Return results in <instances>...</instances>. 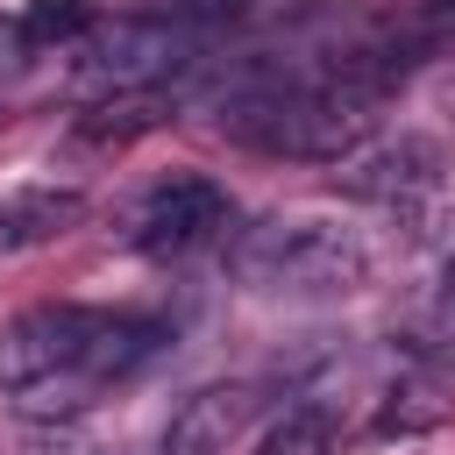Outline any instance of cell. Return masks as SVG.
Wrapping results in <instances>:
<instances>
[{"mask_svg":"<svg viewBox=\"0 0 455 455\" xmlns=\"http://www.w3.org/2000/svg\"><path fill=\"white\" fill-rule=\"evenodd\" d=\"M171 341L164 320L149 313H114V306H36L7 320L0 334V398L28 419H71L100 405L114 384H128L156 348Z\"/></svg>","mask_w":455,"mask_h":455,"instance_id":"obj_1","label":"cell"},{"mask_svg":"<svg viewBox=\"0 0 455 455\" xmlns=\"http://www.w3.org/2000/svg\"><path fill=\"white\" fill-rule=\"evenodd\" d=\"M434 7H455V0H434Z\"/></svg>","mask_w":455,"mask_h":455,"instance_id":"obj_14","label":"cell"},{"mask_svg":"<svg viewBox=\"0 0 455 455\" xmlns=\"http://www.w3.org/2000/svg\"><path fill=\"white\" fill-rule=\"evenodd\" d=\"M235 235V192L213 185L206 171H171L156 185H142L121 213V242L156 256V263H178V256H199L213 242Z\"/></svg>","mask_w":455,"mask_h":455,"instance_id":"obj_5","label":"cell"},{"mask_svg":"<svg viewBox=\"0 0 455 455\" xmlns=\"http://www.w3.org/2000/svg\"><path fill=\"white\" fill-rule=\"evenodd\" d=\"M256 419H263V391L256 384H206L171 412L164 455H228L235 441H249Z\"/></svg>","mask_w":455,"mask_h":455,"instance_id":"obj_7","label":"cell"},{"mask_svg":"<svg viewBox=\"0 0 455 455\" xmlns=\"http://www.w3.org/2000/svg\"><path fill=\"white\" fill-rule=\"evenodd\" d=\"M28 57V36H21V14H0V71H14Z\"/></svg>","mask_w":455,"mask_h":455,"instance_id":"obj_12","label":"cell"},{"mask_svg":"<svg viewBox=\"0 0 455 455\" xmlns=\"http://www.w3.org/2000/svg\"><path fill=\"white\" fill-rule=\"evenodd\" d=\"M92 28H100L92 0H28V7H21V36H28V50H50V43H85Z\"/></svg>","mask_w":455,"mask_h":455,"instance_id":"obj_10","label":"cell"},{"mask_svg":"<svg viewBox=\"0 0 455 455\" xmlns=\"http://www.w3.org/2000/svg\"><path fill=\"white\" fill-rule=\"evenodd\" d=\"M391 71H398L391 50H341V57L299 64V71H263L220 100V135H235L263 156L341 164L355 142H370Z\"/></svg>","mask_w":455,"mask_h":455,"instance_id":"obj_2","label":"cell"},{"mask_svg":"<svg viewBox=\"0 0 455 455\" xmlns=\"http://www.w3.org/2000/svg\"><path fill=\"white\" fill-rule=\"evenodd\" d=\"M441 100H448V107H455V71H448V85H441Z\"/></svg>","mask_w":455,"mask_h":455,"instance_id":"obj_13","label":"cell"},{"mask_svg":"<svg viewBox=\"0 0 455 455\" xmlns=\"http://www.w3.org/2000/svg\"><path fill=\"white\" fill-rule=\"evenodd\" d=\"M455 412V355H427V348H412V363L391 377V391H384V412H377V427L384 434H427V427H441Z\"/></svg>","mask_w":455,"mask_h":455,"instance_id":"obj_9","label":"cell"},{"mask_svg":"<svg viewBox=\"0 0 455 455\" xmlns=\"http://www.w3.org/2000/svg\"><path fill=\"white\" fill-rule=\"evenodd\" d=\"M334 185L348 199H370V206H419L441 185V149L427 135H377L334 164Z\"/></svg>","mask_w":455,"mask_h":455,"instance_id":"obj_6","label":"cell"},{"mask_svg":"<svg viewBox=\"0 0 455 455\" xmlns=\"http://www.w3.org/2000/svg\"><path fill=\"white\" fill-rule=\"evenodd\" d=\"M85 213V192L78 185H57V178H21L0 192V256H21V249H43L57 235H71Z\"/></svg>","mask_w":455,"mask_h":455,"instance_id":"obj_8","label":"cell"},{"mask_svg":"<svg viewBox=\"0 0 455 455\" xmlns=\"http://www.w3.org/2000/svg\"><path fill=\"white\" fill-rule=\"evenodd\" d=\"M448 270H455V263H448Z\"/></svg>","mask_w":455,"mask_h":455,"instance_id":"obj_15","label":"cell"},{"mask_svg":"<svg viewBox=\"0 0 455 455\" xmlns=\"http://www.w3.org/2000/svg\"><path fill=\"white\" fill-rule=\"evenodd\" d=\"M192 21L185 14H121L100 21L78 43V85L100 100H128V92H156L171 85V71L192 64Z\"/></svg>","mask_w":455,"mask_h":455,"instance_id":"obj_4","label":"cell"},{"mask_svg":"<svg viewBox=\"0 0 455 455\" xmlns=\"http://www.w3.org/2000/svg\"><path fill=\"white\" fill-rule=\"evenodd\" d=\"M370 263H377L370 235L341 213H320V206L263 213L256 228H242L228 242V270L270 299H341V291L370 284Z\"/></svg>","mask_w":455,"mask_h":455,"instance_id":"obj_3","label":"cell"},{"mask_svg":"<svg viewBox=\"0 0 455 455\" xmlns=\"http://www.w3.org/2000/svg\"><path fill=\"white\" fill-rule=\"evenodd\" d=\"M256 455H334V419H327L320 405H291V412L263 434Z\"/></svg>","mask_w":455,"mask_h":455,"instance_id":"obj_11","label":"cell"}]
</instances>
